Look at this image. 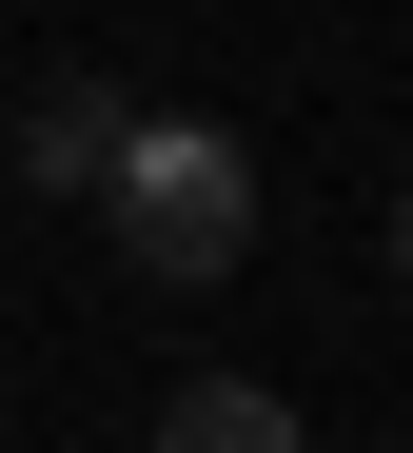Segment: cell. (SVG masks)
<instances>
[{"mask_svg": "<svg viewBox=\"0 0 413 453\" xmlns=\"http://www.w3.org/2000/svg\"><path fill=\"white\" fill-rule=\"evenodd\" d=\"M99 237H119L157 296L236 276V257H256V138H236V119H138L119 178H99Z\"/></svg>", "mask_w": 413, "mask_h": 453, "instance_id": "obj_1", "label": "cell"}, {"mask_svg": "<svg viewBox=\"0 0 413 453\" xmlns=\"http://www.w3.org/2000/svg\"><path fill=\"white\" fill-rule=\"evenodd\" d=\"M119 138H138V119H119L99 80H59V99L20 119V178H40V197H99V178H119Z\"/></svg>", "mask_w": 413, "mask_h": 453, "instance_id": "obj_2", "label": "cell"}, {"mask_svg": "<svg viewBox=\"0 0 413 453\" xmlns=\"http://www.w3.org/2000/svg\"><path fill=\"white\" fill-rule=\"evenodd\" d=\"M157 453H295V395H256V374H178Z\"/></svg>", "mask_w": 413, "mask_h": 453, "instance_id": "obj_3", "label": "cell"}, {"mask_svg": "<svg viewBox=\"0 0 413 453\" xmlns=\"http://www.w3.org/2000/svg\"><path fill=\"white\" fill-rule=\"evenodd\" d=\"M394 276H413V178H394Z\"/></svg>", "mask_w": 413, "mask_h": 453, "instance_id": "obj_4", "label": "cell"}]
</instances>
